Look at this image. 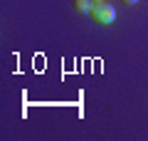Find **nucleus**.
I'll return each instance as SVG.
<instances>
[{
  "label": "nucleus",
  "mask_w": 148,
  "mask_h": 141,
  "mask_svg": "<svg viewBox=\"0 0 148 141\" xmlns=\"http://www.w3.org/2000/svg\"><path fill=\"white\" fill-rule=\"evenodd\" d=\"M91 17H94L99 25H111V22L116 20V8L111 5L109 0H99V3H94Z\"/></svg>",
  "instance_id": "obj_1"
},
{
  "label": "nucleus",
  "mask_w": 148,
  "mask_h": 141,
  "mask_svg": "<svg viewBox=\"0 0 148 141\" xmlns=\"http://www.w3.org/2000/svg\"><path fill=\"white\" fill-rule=\"evenodd\" d=\"M74 10L77 12H89L94 10V0H74Z\"/></svg>",
  "instance_id": "obj_2"
},
{
  "label": "nucleus",
  "mask_w": 148,
  "mask_h": 141,
  "mask_svg": "<svg viewBox=\"0 0 148 141\" xmlns=\"http://www.w3.org/2000/svg\"><path fill=\"white\" fill-rule=\"evenodd\" d=\"M121 3H123V5H136L138 0H121Z\"/></svg>",
  "instance_id": "obj_3"
},
{
  "label": "nucleus",
  "mask_w": 148,
  "mask_h": 141,
  "mask_svg": "<svg viewBox=\"0 0 148 141\" xmlns=\"http://www.w3.org/2000/svg\"><path fill=\"white\" fill-rule=\"evenodd\" d=\"M94 3H99V0H94Z\"/></svg>",
  "instance_id": "obj_4"
}]
</instances>
